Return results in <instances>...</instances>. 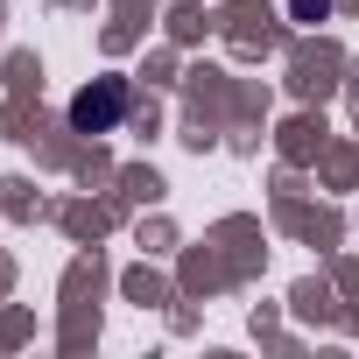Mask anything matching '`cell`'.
I'll return each mask as SVG.
<instances>
[{
    "label": "cell",
    "mask_w": 359,
    "mask_h": 359,
    "mask_svg": "<svg viewBox=\"0 0 359 359\" xmlns=\"http://www.w3.org/2000/svg\"><path fill=\"white\" fill-rule=\"evenodd\" d=\"M120 106H127V92H120L113 78H99V85H85V92L71 99V127H78V134H106V127L120 120Z\"/></svg>",
    "instance_id": "6da1fadb"
},
{
    "label": "cell",
    "mask_w": 359,
    "mask_h": 359,
    "mask_svg": "<svg viewBox=\"0 0 359 359\" xmlns=\"http://www.w3.org/2000/svg\"><path fill=\"white\" fill-rule=\"evenodd\" d=\"M289 8H296V22H324V8H331V0H289Z\"/></svg>",
    "instance_id": "7a4b0ae2"
}]
</instances>
